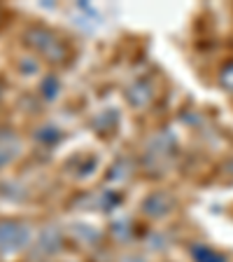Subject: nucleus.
Returning <instances> with one entry per match:
<instances>
[]
</instances>
